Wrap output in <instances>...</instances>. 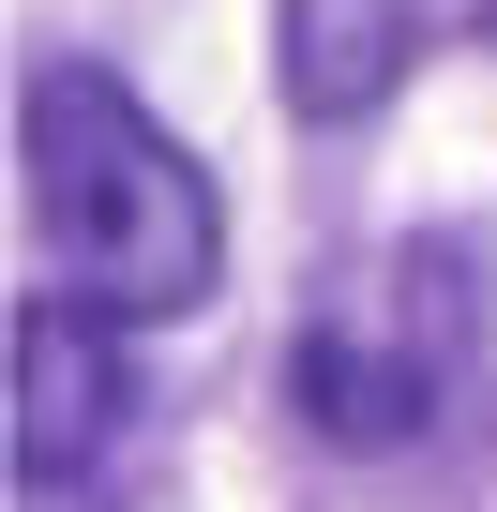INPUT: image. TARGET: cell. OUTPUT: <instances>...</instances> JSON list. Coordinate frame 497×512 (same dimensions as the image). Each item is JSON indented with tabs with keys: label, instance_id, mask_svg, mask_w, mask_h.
I'll return each mask as SVG.
<instances>
[{
	"label": "cell",
	"instance_id": "3957f363",
	"mask_svg": "<svg viewBox=\"0 0 497 512\" xmlns=\"http://www.w3.org/2000/svg\"><path fill=\"white\" fill-rule=\"evenodd\" d=\"M121 332H136V317H106V302H76V287L16 302V482H91V467L121 452V422H136Z\"/></svg>",
	"mask_w": 497,
	"mask_h": 512
},
{
	"label": "cell",
	"instance_id": "6da1fadb",
	"mask_svg": "<svg viewBox=\"0 0 497 512\" xmlns=\"http://www.w3.org/2000/svg\"><path fill=\"white\" fill-rule=\"evenodd\" d=\"M16 181H31V241L46 287L106 302V317H196L226 272V211L196 181V151L106 76V61H46L16 91Z\"/></svg>",
	"mask_w": 497,
	"mask_h": 512
},
{
	"label": "cell",
	"instance_id": "277c9868",
	"mask_svg": "<svg viewBox=\"0 0 497 512\" xmlns=\"http://www.w3.org/2000/svg\"><path fill=\"white\" fill-rule=\"evenodd\" d=\"M422 61V0H272V76L302 121H377Z\"/></svg>",
	"mask_w": 497,
	"mask_h": 512
},
{
	"label": "cell",
	"instance_id": "5b68a950",
	"mask_svg": "<svg viewBox=\"0 0 497 512\" xmlns=\"http://www.w3.org/2000/svg\"><path fill=\"white\" fill-rule=\"evenodd\" d=\"M16 512H106L91 482H16Z\"/></svg>",
	"mask_w": 497,
	"mask_h": 512
},
{
	"label": "cell",
	"instance_id": "7a4b0ae2",
	"mask_svg": "<svg viewBox=\"0 0 497 512\" xmlns=\"http://www.w3.org/2000/svg\"><path fill=\"white\" fill-rule=\"evenodd\" d=\"M482 362V287L452 241H392V256H347V272L302 302V347H287V407L332 437V452H422L452 422Z\"/></svg>",
	"mask_w": 497,
	"mask_h": 512
}]
</instances>
